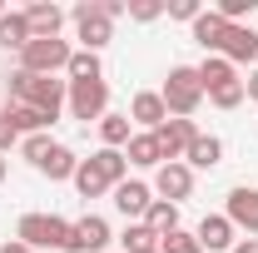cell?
Listing matches in <instances>:
<instances>
[{
  "mask_svg": "<svg viewBox=\"0 0 258 253\" xmlns=\"http://www.w3.org/2000/svg\"><path fill=\"white\" fill-rule=\"evenodd\" d=\"M64 99H70V85L55 80V75H30V70H15V75H10V104H30L40 114L60 119Z\"/></svg>",
  "mask_w": 258,
  "mask_h": 253,
  "instance_id": "obj_1",
  "label": "cell"
},
{
  "mask_svg": "<svg viewBox=\"0 0 258 253\" xmlns=\"http://www.w3.org/2000/svg\"><path fill=\"white\" fill-rule=\"evenodd\" d=\"M15 238L25 248H55V253H75V223L55 219V214H25L15 223Z\"/></svg>",
  "mask_w": 258,
  "mask_h": 253,
  "instance_id": "obj_2",
  "label": "cell"
},
{
  "mask_svg": "<svg viewBox=\"0 0 258 253\" xmlns=\"http://www.w3.org/2000/svg\"><path fill=\"white\" fill-rule=\"evenodd\" d=\"M20 154L30 159L50 184H55V179H75V169H80L75 149H70V144H55L50 134H30V139H20Z\"/></svg>",
  "mask_w": 258,
  "mask_h": 253,
  "instance_id": "obj_3",
  "label": "cell"
},
{
  "mask_svg": "<svg viewBox=\"0 0 258 253\" xmlns=\"http://www.w3.org/2000/svg\"><path fill=\"white\" fill-rule=\"evenodd\" d=\"M159 95H164V109H169V119H194V109L204 104V85H199V70H194V65H174Z\"/></svg>",
  "mask_w": 258,
  "mask_h": 253,
  "instance_id": "obj_4",
  "label": "cell"
},
{
  "mask_svg": "<svg viewBox=\"0 0 258 253\" xmlns=\"http://www.w3.org/2000/svg\"><path fill=\"white\" fill-rule=\"evenodd\" d=\"M70 20H75V35H80V50H104L109 40H114V20L104 15V5L99 0H80L75 10H70Z\"/></svg>",
  "mask_w": 258,
  "mask_h": 253,
  "instance_id": "obj_5",
  "label": "cell"
},
{
  "mask_svg": "<svg viewBox=\"0 0 258 253\" xmlns=\"http://www.w3.org/2000/svg\"><path fill=\"white\" fill-rule=\"evenodd\" d=\"M70 40H30L25 50H20V70H30V75H60L64 65H70Z\"/></svg>",
  "mask_w": 258,
  "mask_h": 253,
  "instance_id": "obj_6",
  "label": "cell"
},
{
  "mask_svg": "<svg viewBox=\"0 0 258 253\" xmlns=\"http://www.w3.org/2000/svg\"><path fill=\"white\" fill-rule=\"evenodd\" d=\"M64 104H70V114H75V119H85V124H90V119H104V114H109V85H104V80H85V85H70V99H64Z\"/></svg>",
  "mask_w": 258,
  "mask_h": 253,
  "instance_id": "obj_7",
  "label": "cell"
},
{
  "mask_svg": "<svg viewBox=\"0 0 258 253\" xmlns=\"http://www.w3.org/2000/svg\"><path fill=\"white\" fill-rule=\"evenodd\" d=\"M154 139H159L164 164H174V159L189 154V144L199 139V124H194V119H164V124L154 129Z\"/></svg>",
  "mask_w": 258,
  "mask_h": 253,
  "instance_id": "obj_8",
  "label": "cell"
},
{
  "mask_svg": "<svg viewBox=\"0 0 258 253\" xmlns=\"http://www.w3.org/2000/svg\"><path fill=\"white\" fill-rule=\"evenodd\" d=\"M154 194L169 199V204H184L194 194V169L184 159H174V164H159V174H154Z\"/></svg>",
  "mask_w": 258,
  "mask_h": 253,
  "instance_id": "obj_9",
  "label": "cell"
},
{
  "mask_svg": "<svg viewBox=\"0 0 258 253\" xmlns=\"http://www.w3.org/2000/svg\"><path fill=\"white\" fill-rule=\"evenodd\" d=\"M224 219L233 223V228H243L248 238H258V189L238 184V189L228 194V209H224Z\"/></svg>",
  "mask_w": 258,
  "mask_h": 253,
  "instance_id": "obj_10",
  "label": "cell"
},
{
  "mask_svg": "<svg viewBox=\"0 0 258 253\" xmlns=\"http://www.w3.org/2000/svg\"><path fill=\"white\" fill-rule=\"evenodd\" d=\"M109 194H114V209H119L129 223H139L144 214H149V204H154V189L139 184V179H124V184H114Z\"/></svg>",
  "mask_w": 258,
  "mask_h": 253,
  "instance_id": "obj_11",
  "label": "cell"
},
{
  "mask_svg": "<svg viewBox=\"0 0 258 253\" xmlns=\"http://www.w3.org/2000/svg\"><path fill=\"white\" fill-rule=\"evenodd\" d=\"M219 55H224L228 65L258 60V30H253V25H228V30H224V45H219Z\"/></svg>",
  "mask_w": 258,
  "mask_h": 253,
  "instance_id": "obj_12",
  "label": "cell"
},
{
  "mask_svg": "<svg viewBox=\"0 0 258 253\" xmlns=\"http://www.w3.org/2000/svg\"><path fill=\"white\" fill-rule=\"evenodd\" d=\"M164 119H169V109H164L159 90H139V95L129 99V124H144V134H154Z\"/></svg>",
  "mask_w": 258,
  "mask_h": 253,
  "instance_id": "obj_13",
  "label": "cell"
},
{
  "mask_svg": "<svg viewBox=\"0 0 258 253\" xmlns=\"http://www.w3.org/2000/svg\"><path fill=\"white\" fill-rule=\"evenodd\" d=\"M109 223L99 219V214H85V219H75V253H99L109 248Z\"/></svg>",
  "mask_w": 258,
  "mask_h": 253,
  "instance_id": "obj_14",
  "label": "cell"
},
{
  "mask_svg": "<svg viewBox=\"0 0 258 253\" xmlns=\"http://www.w3.org/2000/svg\"><path fill=\"white\" fill-rule=\"evenodd\" d=\"M194 238L204 243V253L209 248H233V243H238V228H233L224 214H204V223L194 228Z\"/></svg>",
  "mask_w": 258,
  "mask_h": 253,
  "instance_id": "obj_15",
  "label": "cell"
},
{
  "mask_svg": "<svg viewBox=\"0 0 258 253\" xmlns=\"http://www.w3.org/2000/svg\"><path fill=\"white\" fill-rule=\"evenodd\" d=\"M25 20H30V35H35V40H60V30H64V10H60V5H50V0L30 5Z\"/></svg>",
  "mask_w": 258,
  "mask_h": 253,
  "instance_id": "obj_16",
  "label": "cell"
},
{
  "mask_svg": "<svg viewBox=\"0 0 258 253\" xmlns=\"http://www.w3.org/2000/svg\"><path fill=\"white\" fill-rule=\"evenodd\" d=\"M124 159L134 164V169H159V164H164V154H159V139L139 129V134H134V139L124 144Z\"/></svg>",
  "mask_w": 258,
  "mask_h": 253,
  "instance_id": "obj_17",
  "label": "cell"
},
{
  "mask_svg": "<svg viewBox=\"0 0 258 253\" xmlns=\"http://www.w3.org/2000/svg\"><path fill=\"white\" fill-rule=\"evenodd\" d=\"M219 159H224V139H219V134H199L189 144V154H184V164H189V169H214Z\"/></svg>",
  "mask_w": 258,
  "mask_h": 253,
  "instance_id": "obj_18",
  "label": "cell"
},
{
  "mask_svg": "<svg viewBox=\"0 0 258 253\" xmlns=\"http://www.w3.org/2000/svg\"><path fill=\"white\" fill-rule=\"evenodd\" d=\"M224 30H228V25H224V15H219V10H204V15L194 20V40H199L209 55H219V45H224Z\"/></svg>",
  "mask_w": 258,
  "mask_h": 253,
  "instance_id": "obj_19",
  "label": "cell"
},
{
  "mask_svg": "<svg viewBox=\"0 0 258 253\" xmlns=\"http://www.w3.org/2000/svg\"><path fill=\"white\" fill-rule=\"evenodd\" d=\"M35 35H30V20H25V10H5V20H0V45L5 50H25Z\"/></svg>",
  "mask_w": 258,
  "mask_h": 253,
  "instance_id": "obj_20",
  "label": "cell"
},
{
  "mask_svg": "<svg viewBox=\"0 0 258 253\" xmlns=\"http://www.w3.org/2000/svg\"><path fill=\"white\" fill-rule=\"evenodd\" d=\"M194 70H199L204 95H209V90H219V85H228V80H238V70H233L224 55H204V65H194Z\"/></svg>",
  "mask_w": 258,
  "mask_h": 253,
  "instance_id": "obj_21",
  "label": "cell"
},
{
  "mask_svg": "<svg viewBox=\"0 0 258 253\" xmlns=\"http://www.w3.org/2000/svg\"><path fill=\"white\" fill-rule=\"evenodd\" d=\"M5 119L15 124V134H25V139H30V134H45V129L55 124L50 114H40V109H30V104H10V109H5Z\"/></svg>",
  "mask_w": 258,
  "mask_h": 253,
  "instance_id": "obj_22",
  "label": "cell"
},
{
  "mask_svg": "<svg viewBox=\"0 0 258 253\" xmlns=\"http://www.w3.org/2000/svg\"><path fill=\"white\" fill-rule=\"evenodd\" d=\"M64 75H70V85H85V80H104V65H99L95 50H75L70 65H64Z\"/></svg>",
  "mask_w": 258,
  "mask_h": 253,
  "instance_id": "obj_23",
  "label": "cell"
},
{
  "mask_svg": "<svg viewBox=\"0 0 258 253\" xmlns=\"http://www.w3.org/2000/svg\"><path fill=\"white\" fill-rule=\"evenodd\" d=\"M90 164H95L109 184H124V179H129V159H124V149H95V154H90Z\"/></svg>",
  "mask_w": 258,
  "mask_h": 253,
  "instance_id": "obj_24",
  "label": "cell"
},
{
  "mask_svg": "<svg viewBox=\"0 0 258 253\" xmlns=\"http://www.w3.org/2000/svg\"><path fill=\"white\" fill-rule=\"evenodd\" d=\"M99 139H104V149H124L129 139H134L129 114H104V119H99Z\"/></svg>",
  "mask_w": 258,
  "mask_h": 253,
  "instance_id": "obj_25",
  "label": "cell"
},
{
  "mask_svg": "<svg viewBox=\"0 0 258 253\" xmlns=\"http://www.w3.org/2000/svg\"><path fill=\"white\" fill-rule=\"evenodd\" d=\"M144 223H149L159 238H169V233L179 228V204H169V199H154V204H149V214H144Z\"/></svg>",
  "mask_w": 258,
  "mask_h": 253,
  "instance_id": "obj_26",
  "label": "cell"
},
{
  "mask_svg": "<svg viewBox=\"0 0 258 253\" xmlns=\"http://www.w3.org/2000/svg\"><path fill=\"white\" fill-rule=\"evenodd\" d=\"M75 189L85 194V199H99V194H109L114 184H109V179L99 174V169L90 164V159H80V169H75Z\"/></svg>",
  "mask_w": 258,
  "mask_h": 253,
  "instance_id": "obj_27",
  "label": "cell"
},
{
  "mask_svg": "<svg viewBox=\"0 0 258 253\" xmlns=\"http://www.w3.org/2000/svg\"><path fill=\"white\" fill-rule=\"evenodd\" d=\"M119 243H124V253H154V248H159V233L139 219V223H129L124 233H119Z\"/></svg>",
  "mask_w": 258,
  "mask_h": 253,
  "instance_id": "obj_28",
  "label": "cell"
},
{
  "mask_svg": "<svg viewBox=\"0 0 258 253\" xmlns=\"http://www.w3.org/2000/svg\"><path fill=\"white\" fill-rule=\"evenodd\" d=\"M243 80H228V85H219V90H209V104H219V109H238L243 104Z\"/></svg>",
  "mask_w": 258,
  "mask_h": 253,
  "instance_id": "obj_29",
  "label": "cell"
},
{
  "mask_svg": "<svg viewBox=\"0 0 258 253\" xmlns=\"http://www.w3.org/2000/svg\"><path fill=\"white\" fill-rule=\"evenodd\" d=\"M159 253H204V243L194 233H184V228H174L169 238H159Z\"/></svg>",
  "mask_w": 258,
  "mask_h": 253,
  "instance_id": "obj_30",
  "label": "cell"
},
{
  "mask_svg": "<svg viewBox=\"0 0 258 253\" xmlns=\"http://www.w3.org/2000/svg\"><path fill=\"white\" fill-rule=\"evenodd\" d=\"M124 10H129V20H139V25H149V20H159V15H164L159 0H129Z\"/></svg>",
  "mask_w": 258,
  "mask_h": 253,
  "instance_id": "obj_31",
  "label": "cell"
},
{
  "mask_svg": "<svg viewBox=\"0 0 258 253\" xmlns=\"http://www.w3.org/2000/svg\"><path fill=\"white\" fill-rule=\"evenodd\" d=\"M164 10H169V20H199V15H204V10H199V0H174V5H164Z\"/></svg>",
  "mask_w": 258,
  "mask_h": 253,
  "instance_id": "obj_32",
  "label": "cell"
},
{
  "mask_svg": "<svg viewBox=\"0 0 258 253\" xmlns=\"http://www.w3.org/2000/svg\"><path fill=\"white\" fill-rule=\"evenodd\" d=\"M15 144H20V134H15V124H10L5 114H0V154H5V149H15Z\"/></svg>",
  "mask_w": 258,
  "mask_h": 253,
  "instance_id": "obj_33",
  "label": "cell"
},
{
  "mask_svg": "<svg viewBox=\"0 0 258 253\" xmlns=\"http://www.w3.org/2000/svg\"><path fill=\"white\" fill-rule=\"evenodd\" d=\"M228 253H258V238H238V243H233Z\"/></svg>",
  "mask_w": 258,
  "mask_h": 253,
  "instance_id": "obj_34",
  "label": "cell"
},
{
  "mask_svg": "<svg viewBox=\"0 0 258 253\" xmlns=\"http://www.w3.org/2000/svg\"><path fill=\"white\" fill-rule=\"evenodd\" d=\"M243 95H248V99H258V70L248 75V80H243Z\"/></svg>",
  "mask_w": 258,
  "mask_h": 253,
  "instance_id": "obj_35",
  "label": "cell"
},
{
  "mask_svg": "<svg viewBox=\"0 0 258 253\" xmlns=\"http://www.w3.org/2000/svg\"><path fill=\"white\" fill-rule=\"evenodd\" d=\"M0 253H35V248H25L20 238H10V243H0Z\"/></svg>",
  "mask_w": 258,
  "mask_h": 253,
  "instance_id": "obj_36",
  "label": "cell"
},
{
  "mask_svg": "<svg viewBox=\"0 0 258 253\" xmlns=\"http://www.w3.org/2000/svg\"><path fill=\"white\" fill-rule=\"evenodd\" d=\"M5 174H10V159L0 154V184H5Z\"/></svg>",
  "mask_w": 258,
  "mask_h": 253,
  "instance_id": "obj_37",
  "label": "cell"
},
{
  "mask_svg": "<svg viewBox=\"0 0 258 253\" xmlns=\"http://www.w3.org/2000/svg\"><path fill=\"white\" fill-rule=\"evenodd\" d=\"M0 20H5V5H0Z\"/></svg>",
  "mask_w": 258,
  "mask_h": 253,
  "instance_id": "obj_38",
  "label": "cell"
},
{
  "mask_svg": "<svg viewBox=\"0 0 258 253\" xmlns=\"http://www.w3.org/2000/svg\"><path fill=\"white\" fill-rule=\"evenodd\" d=\"M154 253H159V248H154Z\"/></svg>",
  "mask_w": 258,
  "mask_h": 253,
  "instance_id": "obj_39",
  "label": "cell"
}]
</instances>
